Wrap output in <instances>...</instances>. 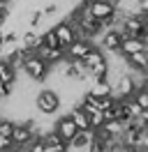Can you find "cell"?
Here are the masks:
<instances>
[{
    "label": "cell",
    "instance_id": "44dd1931",
    "mask_svg": "<svg viewBox=\"0 0 148 152\" xmlns=\"http://www.w3.org/2000/svg\"><path fill=\"white\" fill-rule=\"evenodd\" d=\"M12 132H14V120L0 118V136H12Z\"/></svg>",
    "mask_w": 148,
    "mask_h": 152
},
{
    "label": "cell",
    "instance_id": "3957f363",
    "mask_svg": "<svg viewBox=\"0 0 148 152\" xmlns=\"http://www.w3.org/2000/svg\"><path fill=\"white\" fill-rule=\"evenodd\" d=\"M86 10L92 19L104 21V19H113L116 16V2L113 0H92L86 5Z\"/></svg>",
    "mask_w": 148,
    "mask_h": 152
},
{
    "label": "cell",
    "instance_id": "2e32d148",
    "mask_svg": "<svg viewBox=\"0 0 148 152\" xmlns=\"http://www.w3.org/2000/svg\"><path fill=\"white\" fill-rule=\"evenodd\" d=\"M90 143H92V129H86V132H76L74 138L67 143V145L74 148V150H86Z\"/></svg>",
    "mask_w": 148,
    "mask_h": 152
},
{
    "label": "cell",
    "instance_id": "8fae6325",
    "mask_svg": "<svg viewBox=\"0 0 148 152\" xmlns=\"http://www.w3.org/2000/svg\"><path fill=\"white\" fill-rule=\"evenodd\" d=\"M81 62H83V67L90 72L92 67H97V65H102V62H107V53H104L100 46H95V44H92L90 51H88V53L81 58Z\"/></svg>",
    "mask_w": 148,
    "mask_h": 152
},
{
    "label": "cell",
    "instance_id": "cb8c5ba5",
    "mask_svg": "<svg viewBox=\"0 0 148 152\" xmlns=\"http://www.w3.org/2000/svg\"><path fill=\"white\" fill-rule=\"evenodd\" d=\"M9 152H26V150H23V148H16V145H14V148H12Z\"/></svg>",
    "mask_w": 148,
    "mask_h": 152
},
{
    "label": "cell",
    "instance_id": "7a4b0ae2",
    "mask_svg": "<svg viewBox=\"0 0 148 152\" xmlns=\"http://www.w3.org/2000/svg\"><path fill=\"white\" fill-rule=\"evenodd\" d=\"M18 72H23V74H26L30 81H35V83H44L46 78H49V74H51V67L46 65L42 58L35 56V58H30V60H26Z\"/></svg>",
    "mask_w": 148,
    "mask_h": 152
},
{
    "label": "cell",
    "instance_id": "d4e9b609",
    "mask_svg": "<svg viewBox=\"0 0 148 152\" xmlns=\"http://www.w3.org/2000/svg\"><path fill=\"white\" fill-rule=\"evenodd\" d=\"M0 5H7V7H12V0H0Z\"/></svg>",
    "mask_w": 148,
    "mask_h": 152
},
{
    "label": "cell",
    "instance_id": "52a82bcc",
    "mask_svg": "<svg viewBox=\"0 0 148 152\" xmlns=\"http://www.w3.org/2000/svg\"><path fill=\"white\" fill-rule=\"evenodd\" d=\"M53 132L60 136V141H65V143H70L74 138V134L79 132L76 127H74V122H72V118L65 113V115H60L58 120H53Z\"/></svg>",
    "mask_w": 148,
    "mask_h": 152
},
{
    "label": "cell",
    "instance_id": "ba28073f",
    "mask_svg": "<svg viewBox=\"0 0 148 152\" xmlns=\"http://www.w3.org/2000/svg\"><path fill=\"white\" fill-rule=\"evenodd\" d=\"M125 67H127V72H132V74H146L148 72V51L125 56Z\"/></svg>",
    "mask_w": 148,
    "mask_h": 152
},
{
    "label": "cell",
    "instance_id": "277c9868",
    "mask_svg": "<svg viewBox=\"0 0 148 152\" xmlns=\"http://www.w3.org/2000/svg\"><path fill=\"white\" fill-rule=\"evenodd\" d=\"M134 90H137V83H134L132 74H130V72H125V74H120L118 78H116V83L111 86V97H113V99L132 97V92H134Z\"/></svg>",
    "mask_w": 148,
    "mask_h": 152
},
{
    "label": "cell",
    "instance_id": "8992f818",
    "mask_svg": "<svg viewBox=\"0 0 148 152\" xmlns=\"http://www.w3.org/2000/svg\"><path fill=\"white\" fill-rule=\"evenodd\" d=\"M51 30H53V35L58 37V46L63 48V51L72 44L74 39H79V37H76V32H74V28H72V23H70L67 19H60Z\"/></svg>",
    "mask_w": 148,
    "mask_h": 152
},
{
    "label": "cell",
    "instance_id": "603a6c76",
    "mask_svg": "<svg viewBox=\"0 0 148 152\" xmlns=\"http://www.w3.org/2000/svg\"><path fill=\"white\" fill-rule=\"evenodd\" d=\"M12 148H14L12 138H9V136H0V152H9Z\"/></svg>",
    "mask_w": 148,
    "mask_h": 152
},
{
    "label": "cell",
    "instance_id": "7402d4cb",
    "mask_svg": "<svg viewBox=\"0 0 148 152\" xmlns=\"http://www.w3.org/2000/svg\"><path fill=\"white\" fill-rule=\"evenodd\" d=\"M23 150H26V152H44V141L35 136L33 141L28 143V145H23Z\"/></svg>",
    "mask_w": 148,
    "mask_h": 152
},
{
    "label": "cell",
    "instance_id": "ac0fdd59",
    "mask_svg": "<svg viewBox=\"0 0 148 152\" xmlns=\"http://www.w3.org/2000/svg\"><path fill=\"white\" fill-rule=\"evenodd\" d=\"M132 99L139 104V108H141V111H148V86L137 88V90L132 92Z\"/></svg>",
    "mask_w": 148,
    "mask_h": 152
},
{
    "label": "cell",
    "instance_id": "30bf717a",
    "mask_svg": "<svg viewBox=\"0 0 148 152\" xmlns=\"http://www.w3.org/2000/svg\"><path fill=\"white\" fill-rule=\"evenodd\" d=\"M141 51H148V42L146 39H139V37H125L120 42V48H118V53L123 58L132 56V53H141Z\"/></svg>",
    "mask_w": 148,
    "mask_h": 152
},
{
    "label": "cell",
    "instance_id": "5b68a950",
    "mask_svg": "<svg viewBox=\"0 0 148 152\" xmlns=\"http://www.w3.org/2000/svg\"><path fill=\"white\" fill-rule=\"evenodd\" d=\"M12 143L16 148H23L35 138V132H33V120H26V122H14V132H12Z\"/></svg>",
    "mask_w": 148,
    "mask_h": 152
},
{
    "label": "cell",
    "instance_id": "e0dca14e",
    "mask_svg": "<svg viewBox=\"0 0 148 152\" xmlns=\"http://www.w3.org/2000/svg\"><path fill=\"white\" fill-rule=\"evenodd\" d=\"M100 129L107 134L109 138H120V134L125 132V122H120V120H107Z\"/></svg>",
    "mask_w": 148,
    "mask_h": 152
},
{
    "label": "cell",
    "instance_id": "9a60e30c",
    "mask_svg": "<svg viewBox=\"0 0 148 152\" xmlns=\"http://www.w3.org/2000/svg\"><path fill=\"white\" fill-rule=\"evenodd\" d=\"M67 115L72 118L74 127H76L79 132H86V129H90V124H88V113H83L79 106H72V108L67 111Z\"/></svg>",
    "mask_w": 148,
    "mask_h": 152
},
{
    "label": "cell",
    "instance_id": "7c38bea8",
    "mask_svg": "<svg viewBox=\"0 0 148 152\" xmlns=\"http://www.w3.org/2000/svg\"><path fill=\"white\" fill-rule=\"evenodd\" d=\"M37 58H42L49 67H56L60 60L65 58V51L63 48H49V46H39L37 48Z\"/></svg>",
    "mask_w": 148,
    "mask_h": 152
},
{
    "label": "cell",
    "instance_id": "d6986e66",
    "mask_svg": "<svg viewBox=\"0 0 148 152\" xmlns=\"http://www.w3.org/2000/svg\"><path fill=\"white\" fill-rule=\"evenodd\" d=\"M42 19H44V12L39 10V7H37V10H28V28L35 30L37 23H39Z\"/></svg>",
    "mask_w": 148,
    "mask_h": 152
},
{
    "label": "cell",
    "instance_id": "9c48e42d",
    "mask_svg": "<svg viewBox=\"0 0 148 152\" xmlns=\"http://www.w3.org/2000/svg\"><path fill=\"white\" fill-rule=\"evenodd\" d=\"M90 46H92L90 39H74L72 44L65 48V60H81L90 51Z\"/></svg>",
    "mask_w": 148,
    "mask_h": 152
},
{
    "label": "cell",
    "instance_id": "4fadbf2b",
    "mask_svg": "<svg viewBox=\"0 0 148 152\" xmlns=\"http://www.w3.org/2000/svg\"><path fill=\"white\" fill-rule=\"evenodd\" d=\"M18 46H21V48H33V51H37V48L42 46V35H39L37 30L28 28L23 35H18Z\"/></svg>",
    "mask_w": 148,
    "mask_h": 152
},
{
    "label": "cell",
    "instance_id": "5bb4252c",
    "mask_svg": "<svg viewBox=\"0 0 148 152\" xmlns=\"http://www.w3.org/2000/svg\"><path fill=\"white\" fill-rule=\"evenodd\" d=\"M42 141H44V152H67V143L60 141V136L56 132H49L46 136H42Z\"/></svg>",
    "mask_w": 148,
    "mask_h": 152
},
{
    "label": "cell",
    "instance_id": "6da1fadb",
    "mask_svg": "<svg viewBox=\"0 0 148 152\" xmlns=\"http://www.w3.org/2000/svg\"><path fill=\"white\" fill-rule=\"evenodd\" d=\"M33 106L37 108V113L39 115H56V111H60V95L51 90V88H42V90H37L35 92V99H33Z\"/></svg>",
    "mask_w": 148,
    "mask_h": 152
},
{
    "label": "cell",
    "instance_id": "ffe728a7",
    "mask_svg": "<svg viewBox=\"0 0 148 152\" xmlns=\"http://www.w3.org/2000/svg\"><path fill=\"white\" fill-rule=\"evenodd\" d=\"M88 124H90V129H100L102 124H104V115H102V111H92V113H88Z\"/></svg>",
    "mask_w": 148,
    "mask_h": 152
}]
</instances>
